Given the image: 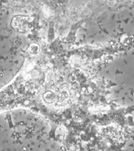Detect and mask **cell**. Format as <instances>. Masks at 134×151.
<instances>
[{
	"mask_svg": "<svg viewBox=\"0 0 134 151\" xmlns=\"http://www.w3.org/2000/svg\"><path fill=\"white\" fill-rule=\"evenodd\" d=\"M30 51L32 53H33V54H37V53H38L39 50H40V48H39L38 45H32L30 47Z\"/></svg>",
	"mask_w": 134,
	"mask_h": 151,
	"instance_id": "obj_1",
	"label": "cell"
}]
</instances>
